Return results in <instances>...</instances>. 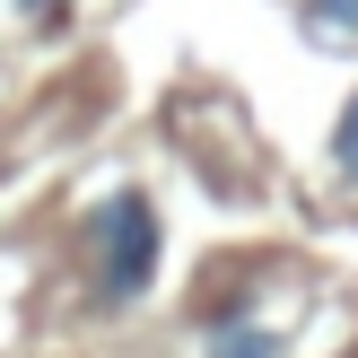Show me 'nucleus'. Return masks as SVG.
Here are the masks:
<instances>
[{
  "label": "nucleus",
  "mask_w": 358,
  "mask_h": 358,
  "mask_svg": "<svg viewBox=\"0 0 358 358\" xmlns=\"http://www.w3.org/2000/svg\"><path fill=\"white\" fill-rule=\"evenodd\" d=\"M87 271H96V297L105 306H131L140 289L157 280V201L149 192H105L87 210Z\"/></svg>",
  "instance_id": "1"
},
{
  "label": "nucleus",
  "mask_w": 358,
  "mask_h": 358,
  "mask_svg": "<svg viewBox=\"0 0 358 358\" xmlns=\"http://www.w3.org/2000/svg\"><path fill=\"white\" fill-rule=\"evenodd\" d=\"M210 358H280V332H262V324H219V332H210Z\"/></svg>",
  "instance_id": "2"
},
{
  "label": "nucleus",
  "mask_w": 358,
  "mask_h": 358,
  "mask_svg": "<svg viewBox=\"0 0 358 358\" xmlns=\"http://www.w3.org/2000/svg\"><path fill=\"white\" fill-rule=\"evenodd\" d=\"M306 27H324V35H358V0H306Z\"/></svg>",
  "instance_id": "3"
},
{
  "label": "nucleus",
  "mask_w": 358,
  "mask_h": 358,
  "mask_svg": "<svg viewBox=\"0 0 358 358\" xmlns=\"http://www.w3.org/2000/svg\"><path fill=\"white\" fill-rule=\"evenodd\" d=\"M332 166H341V175H358V96L341 105V122H332Z\"/></svg>",
  "instance_id": "4"
},
{
  "label": "nucleus",
  "mask_w": 358,
  "mask_h": 358,
  "mask_svg": "<svg viewBox=\"0 0 358 358\" xmlns=\"http://www.w3.org/2000/svg\"><path fill=\"white\" fill-rule=\"evenodd\" d=\"M70 0H17V17H35V27H44V17H62Z\"/></svg>",
  "instance_id": "5"
}]
</instances>
